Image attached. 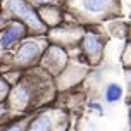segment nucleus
I'll return each instance as SVG.
<instances>
[{
  "mask_svg": "<svg viewBox=\"0 0 131 131\" xmlns=\"http://www.w3.org/2000/svg\"><path fill=\"white\" fill-rule=\"evenodd\" d=\"M7 92V85L4 83V79L0 78V93H5Z\"/></svg>",
  "mask_w": 131,
  "mask_h": 131,
  "instance_id": "6e6552de",
  "label": "nucleus"
},
{
  "mask_svg": "<svg viewBox=\"0 0 131 131\" xmlns=\"http://www.w3.org/2000/svg\"><path fill=\"white\" fill-rule=\"evenodd\" d=\"M7 7H9L14 14H17L19 17H23L28 24H31L35 29H41L40 19L36 17V14L28 7V4L24 2V0H9V2H7Z\"/></svg>",
  "mask_w": 131,
  "mask_h": 131,
  "instance_id": "f257e3e1",
  "label": "nucleus"
},
{
  "mask_svg": "<svg viewBox=\"0 0 131 131\" xmlns=\"http://www.w3.org/2000/svg\"><path fill=\"white\" fill-rule=\"evenodd\" d=\"M38 55V45L36 43H24L17 50V60L19 62H29Z\"/></svg>",
  "mask_w": 131,
  "mask_h": 131,
  "instance_id": "7ed1b4c3",
  "label": "nucleus"
},
{
  "mask_svg": "<svg viewBox=\"0 0 131 131\" xmlns=\"http://www.w3.org/2000/svg\"><path fill=\"white\" fill-rule=\"evenodd\" d=\"M9 131H21V128H17V126H16V128H10Z\"/></svg>",
  "mask_w": 131,
  "mask_h": 131,
  "instance_id": "1a4fd4ad",
  "label": "nucleus"
},
{
  "mask_svg": "<svg viewBox=\"0 0 131 131\" xmlns=\"http://www.w3.org/2000/svg\"><path fill=\"white\" fill-rule=\"evenodd\" d=\"M48 128H50V117L48 116H41V117H38L33 123L29 131H48Z\"/></svg>",
  "mask_w": 131,
  "mask_h": 131,
  "instance_id": "423d86ee",
  "label": "nucleus"
},
{
  "mask_svg": "<svg viewBox=\"0 0 131 131\" xmlns=\"http://www.w3.org/2000/svg\"><path fill=\"white\" fill-rule=\"evenodd\" d=\"M121 93H123L121 86L111 85L109 88H107V100H109V102H114V100H117V98L121 97Z\"/></svg>",
  "mask_w": 131,
  "mask_h": 131,
  "instance_id": "0eeeda50",
  "label": "nucleus"
},
{
  "mask_svg": "<svg viewBox=\"0 0 131 131\" xmlns=\"http://www.w3.org/2000/svg\"><path fill=\"white\" fill-rule=\"evenodd\" d=\"M83 5L92 12H98L107 7V0H83Z\"/></svg>",
  "mask_w": 131,
  "mask_h": 131,
  "instance_id": "39448f33",
  "label": "nucleus"
},
{
  "mask_svg": "<svg viewBox=\"0 0 131 131\" xmlns=\"http://www.w3.org/2000/svg\"><path fill=\"white\" fill-rule=\"evenodd\" d=\"M23 33H24V29H23V26H21V24H12L9 29H5V31H4L2 38H0L2 47H9L14 40H17L19 36H23Z\"/></svg>",
  "mask_w": 131,
  "mask_h": 131,
  "instance_id": "f03ea898",
  "label": "nucleus"
},
{
  "mask_svg": "<svg viewBox=\"0 0 131 131\" xmlns=\"http://www.w3.org/2000/svg\"><path fill=\"white\" fill-rule=\"evenodd\" d=\"M38 2H53V0H38Z\"/></svg>",
  "mask_w": 131,
  "mask_h": 131,
  "instance_id": "9d476101",
  "label": "nucleus"
},
{
  "mask_svg": "<svg viewBox=\"0 0 131 131\" xmlns=\"http://www.w3.org/2000/svg\"><path fill=\"white\" fill-rule=\"evenodd\" d=\"M85 48H86V52L90 53L92 57H95V55L100 52V41L97 40V36H93V35H86Z\"/></svg>",
  "mask_w": 131,
  "mask_h": 131,
  "instance_id": "20e7f679",
  "label": "nucleus"
}]
</instances>
